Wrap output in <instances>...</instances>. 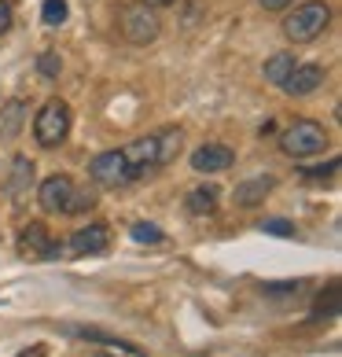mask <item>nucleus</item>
<instances>
[{
    "mask_svg": "<svg viewBox=\"0 0 342 357\" xmlns=\"http://www.w3.org/2000/svg\"><path fill=\"white\" fill-rule=\"evenodd\" d=\"M70 122H74L70 103L48 100L45 107L33 114V137H37V144H41V148H59V144L67 140V133H70Z\"/></svg>",
    "mask_w": 342,
    "mask_h": 357,
    "instance_id": "20e7f679",
    "label": "nucleus"
},
{
    "mask_svg": "<svg viewBox=\"0 0 342 357\" xmlns=\"http://www.w3.org/2000/svg\"><path fill=\"white\" fill-rule=\"evenodd\" d=\"M302 287H306V280H272V284H261V295L265 298H295Z\"/></svg>",
    "mask_w": 342,
    "mask_h": 357,
    "instance_id": "aec40b11",
    "label": "nucleus"
},
{
    "mask_svg": "<svg viewBox=\"0 0 342 357\" xmlns=\"http://www.w3.org/2000/svg\"><path fill=\"white\" fill-rule=\"evenodd\" d=\"M67 15H70L67 0H45V4H41V19H45V26H63V22H67Z\"/></svg>",
    "mask_w": 342,
    "mask_h": 357,
    "instance_id": "412c9836",
    "label": "nucleus"
},
{
    "mask_svg": "<svg viewBox=\"0 0 342 357\" xmlns=\"http://www.w3.org/2000/svg\"><path fill=\"white\" fill-rule=\"evenodd\" d=\"M22 255H30V258H56V255H63V247L52 240V232L45 229L41 221H30L22 229Z\"/></svg>",
    "mask_w": 342,
    "mask_h": 357,
    "instance_id": "9b49d317",
    "label": "nucleus"
},
{
    "mask_svg": "<svg viewBox=\"0 0 342 357\" xmlns=\"http://www.w3.org/2000/svg\"><path fill=\"white\" fill-rule=\"evenodd\" d=\"M22 118H26V107L19 100H11L4 111H0V140H15L22 133Z\"/></svg>",
    "mask_w": 342,
    "mask_h": 357,
    "instance_id": "f3484780",
    "label": "nucleus"
},
{
    "mask_svg": "<svg viewBox=\"0 0 342 357\" xmlns=\"http://www.w3.org/2000/svg\"><path fill=\"white\" fill-rule=\"evenodd\" d=\"M324 85V67L320 63H295V70L287 74V82L280 85L287 96H309V92H317Z\"/></svg>",
    "mask_w": 342,
    "mask_h": 357,
    "instance_id": "9d476101",
    "label": "nucleus"
},
{
    "mask_svg": "<svg viewBox=\"0 0 342 357\" xmlns=\"http://www.w3.org/2000/svg\"><path fill=\"white\" fill-rule=\"evenodd\" d=\"M70 195H74V181L67 174H52L37 184V203H41L45 214H67Z\"/></svg>",
    "mask_w": 342,
    "mask_h": 357,
    "instance_id": "0eeeda50",
    "label": "nucleus"
},
{
    "mask_svg": "<svg viewBox=\"0 0 342 357\" xmlns=\"http://www.w3.org/2000/svg\"><path fill=\"white\" fill-rule=\"evenodd\" d=\"M88 177L96 181L100 188H125V184H133V174H129V162H125L122 148L100 151L88 162Z\"/></svg>",
    "mask_w": 342,
    "mask_h": 357,
    "instance_id": "423d86ee",
    "label": "nucleus"
},
{
    "mask_svg": "<svg viewBox=\"0 0 342 357\" xmlns=\"http://www.w3.org/2000/svg\"><path fill=\"white\" fill-rule=\"evenodd\" d=\"M339 174V158H332V162H327V166H313V169H302V177H306V181H332Z\"/></svg>",
    "mask_w": 342,
    "mask_h": 357,
    "instance_id": "393cba45",
    "label": "nucleus"
},
{
    "mask_svg": "<svg viewBox=\"0 0 342 357\" xmlns=\"http://www.w3.org/2000/svg\"><path fill=\"white\" fill-rule=\"evenodd\" d=\"M143 4H151V8H169V4H177V0H143Z\"/></svg>",
    "mask_w": 342,
    "mask_h": 357,
    "instance_id": "c85d7f7f",
    "label": "nucleus"
},
{
    "mask_svg": "<svg viewBox=\"0 0 342 357\" xmlns=\"http://www.w3.org/2000/svg\"><path fill=\"white\" fill-rule=\"evenodd\" d=\"M258 229L269 232V236H283V240H287V236H295V221H287V218H265Z\"/></svg>",
    "mask_w": 342,
    "mask_h": 357,
    "instance_id": "5701e85b",
    "label": "nucleus"
},
{
    "mask_svg": "<svg viewBox=\"0 0 342 357\" xmlns=\"http://www.w3.org/2000/svg\"><path fill=\"white\" fill-rule=\"evenodd\" d=\"M295 52H276V56H269V63L261 67V74H265V82L269 85H283L287 82V74L295 70Z\"/></svg>",
    "mask_w": 342,
    "mask_h": 357,
    "instance_id": "dca6fc26",
    "label": "nucleus"
},
{
    "mask_svg": "<svg viewBox=\"0 0 342 357\" xmlns=\"http://www.w3.org/2000/svg\"><path fill=\"white\" fill-rule=\"evenodd\" d=\"M118 22H122V37L133 45H151V41H159V33H162V22H159L151 4H125Z\"/></svg>",
    "mask_w": 342,
    "mask_h": 357,
    "instance_id": "39448f33",
    "label": "nucleus"
},
{
    "mask_svg": "<svg viewBox=\"0 0 342 357\" xmlns=\"http://www.w3.org/2000/svg\"><path fill=\"white\" fill-rule=\"evenodd\" d=\"M180 144H184V129L180 126H166V129H159V133H148V137H140L133 144H125L122 155H125V162H129L133 181H140V177L155 174V169L169 166L177 158Z\"/></svg>",
    "mask_w": 342,
    "mask_h": 357,
    "instance_id": "f257e3e1",
    "label": "nucleus"
},
{
    "mask_svg": "<svg viewBox=\"0 0 342 357\" xmlns=\"http://www.w3.org/2000/svg\"><path fill=\"white\" fill-rule=\"evenodd\" d=\"M258 133H261V137H272V133H276V126H272V118H265V122H261V126H258Z\"/></svg>",
    "mask_w": 342,
    "mask_h": 357,
    "instance_id": "cd10ccee",
    "label": "nucleus"
},
{
    "mask_svg": "<svg viewBox=\"0 0 342 357\" xmlns=\"http://www.w3.org/2000/svg\"><path fill=\"white\" fill-rule=\"evenodd\" d=\"M92 206H96V192H88V188H81V192H77V188H74L67 214H88Z\"/></svg>",
    "mask_w": 342,
    "mask_h": 357,
    "instance_id": "4be33fe9",
    "label": "nucleus"
},
{
    "mask_svg": "<svg viewBox=\"0 0 342 357\" xmlns=\"http://www.w3.org/2000/svg\"><path fill=\"white\" fill-rule=\"evenodd\" d=\"M30 184H33V162L26 155H15V162H11V174H8V184H4V192H8V199H22L26 192H30Z\"/></svg>",
    "mask_w": 342,
    "mask_h": 357,
    "instance_id": "4468645a",
    "label": "nucleus"
},
{
    "mask_svg": "<svg viewBox=\"0 0 342 357\" xmlns=\"http://www.w3.org/2000/svg\"><path fill=\"white\" fill-rule=\"evenodd\" d=\"M107 247H111V229H107V225H100V221H92V225L77 229L67 240V255L88 258V255H103Z\"/></svg>",
    "mask_w": 342,
    "mask_h": 357,
    "instance_id": "6e6552de",
    "label": "nucleus"
},
{
    "mask_svg": "<svg viewBox=\"0 0 342 357\" xmlns=\"http://www.w3.org/2000/svg\"><path fill=\"white\" fill-rule=\"evenodd\" d=\"M67 332L74 335V339H85V342H100V347H111V350H122V354H129V357H148L140 347H133V342H125L122 335H114V332H103V328H92V324H74V328H67Z\"/></svg>",
    "mask_w": 342,
    "mask_h": 357,
    "instance_id": "f8f14e48",
    "label": "nucleus"
},
{
    "mask_svg": "<svg viewBox=\"0 0 342 357\" xmlns=\"http://www.w3.org/2000/svg\"><path fill=\"white\" fill-rule=\"evenodd\" d=\"M327 22H332V4L327 0H306L283 19V37L291 45H309L327 30Z\"/></svg>",
    "mask_w": 342,
    "mask_h": 357,
    "instance_id": "f03ea898",
    "label": "nucleus"
},
{
    "mask_svg": "<svg viewBox=\"0 0 342 357\" xmlns=\"http://www.w3.org/2000/svg\"><path fill=\"white\" fill-rule=\"evenodd\" d=\"M129 236H133L137 243H143V247H159V243H166V232H162L155 221H133Z\"/></svg>",
    "mask_w": 342,
    "mask_h": 357,
    "instance_id": "a211bd4d",
    "label": "nucleus"
},
{
    "mask_svg": "<svg viewBox=\"0 0 342 357\" xmlns=\"http://www.w3.org/2000/svg\"><path fill=\"white\" fill-rule=\"evenodd\" d=\"M258 4L265 8V11H283V8H291L295 0H258Z\"/></svg>",
    "mask_w": 342,
    "mask_h": 357,
    "instance_id": "bb28decb",
    "label": "nucleus"
},
{
    "mask_svg": "<svg viewBox=\"0 0 342 357\" xmlns=\"http://www.w3.org/2000/svg\"><path fill=\"white\" fill-rule=\"evenodd\" d=\"M235 162V151L228 148V144H199V148L192 151V169L195 174H221V169H228Z\"/></svg>",
    "mask_w": 342,
    "mask_h": 357,
    "instance_id": "1a4fd4ad",
    "label": "nucleus"
},
{
    "mask_svg": "<svg viewBox=\"0 0 342 357\" xmlns=\"http://www.w3.org/2000/svg\"><path fill=\"white\" fill-rule=\"evenodd\" d=\"M313 317H339V280L327 284V291H320L317 302H313Z\"/></svg>",
    "mask_w": 342,
    "mask_h": 357,
    "instance_id": "6ab92c4d",
    "label": "nucleus"
},
{
    "mask_svg": "<svg viewBox=\"0 0 342 357\" xmlns=\"http://www.w3.org/2000/svg\"><path fill=\"white\" fill-rule=\"evenodd\" d=\"M59 70H63L59 52H45V56L37 59V74H41V77H59Z\"/></svg>",
    "mask_w": 342,
    "mask_h": 357,
    "instance_id": "b1692460",
    "label": "nucleus"
},
{
    "mask_svg": "<svg viewBox=\"0 0 342 357\" xmlns=\"http://www.w3.org/2000/svg\"><path fill=\"white\" fill-rule=\"evenodd\" d=\"M272 188H276V177L272 174H258L251 181H243L240 188L232 192V199H235V206H258V203H265V195Z\"/></svg>",
    "mask_w": 342,
    "mask_h": 357,
    "instance_id": "ddd939ff",
    "label": "nucleus"
},
{
    "mask_svg": "<svg viewBox=\"0 0 342 357\" xmlns=\"http://www.w3.org/2000/svg\"><path fill=\"white\" fill-rule=\"evenodd\" d=\"M280 151L291 158H317L327 151V133L313 118H298L280 133Z\"/></svg>",
    "mask_w": 342,
    "mask_h": 357,
    "instance_id": "7ed1b4c3",
    "label": "nucleus"
},
{
    "mask_svg": "<svg viewBox=\"0 0 342 357\" xmlns=\"http://www.w3.org/2000/svg\"><path fill=\"white\" fill-rule=\"evenodd\" d=\"M11 26V0H0V33H8Z\"/></svg>",
    "mask_w": 342,
    "mask_h": 357,
    "instance_id": "a878e982",
    "label": "nucleus"
},
{
    "mask_svg": "<svg viewBox=\"0 0 342 357\" xmlns=\"http://www.w3.org/2000/svg\"><path fill=\"white\" fill-rule=\"evenodd\" d=\"M217 199H221L217 184H199V188L188 192L184 206H188V214H195V218H210V214L217 210Z\"/></svg>",
    "mask_w": 342,
    "mask_h": 357,
    "instance_id": "2eb2a0df",
    "label": "nucleus"
},
{
    "mask_svg": "<svg viewBox=\"0 0 342 357\" xmlns=\"http://www.w3.org/2000/svg\"><path fill=\"white\" fill-rule=\"evenodd\" d=\"M37 354H41V347H33V350H22L19 357H37Z\"/></svg>",
    "mask_w": 342,
    "mask_h": 357,
    "instance_id": "c756f323",
    "label": "nucleus"
}]
</instances>
